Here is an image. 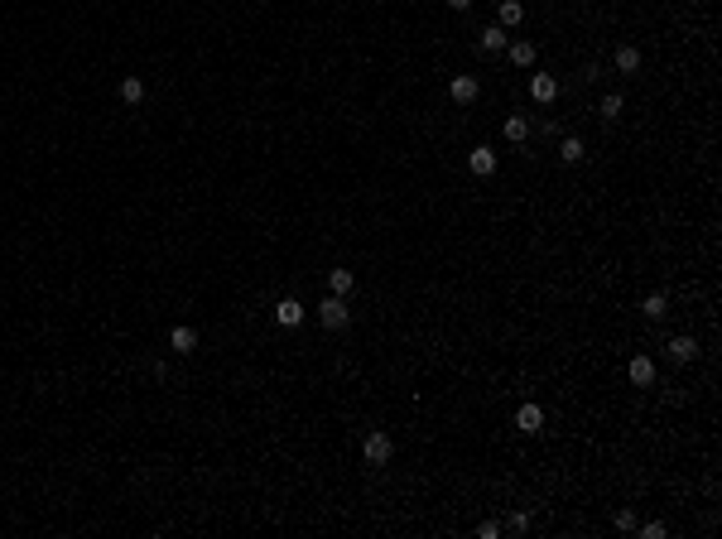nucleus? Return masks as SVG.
<instances>
[{
	"label": "nucleus",
	"mask_w": 722,
	"mask_h": 539,
	"mask_svg": "<svg viewBox=\"0 0 722 539\" xmlns=\"http://www.w3.org/2000/svg\"><path fill=\"white\" fill-rule=\"evenodd\" d=\"M477 92H482V87H477V77H453V82H448V97H453V102H462V107H467V102H477Z\"/></svg>",
	"instance_id": "nucleus-9"
},
{
	"label": "nucleus",
	"mask_w": 722,
	"mask_h": 539,
	"mask_svg": "<svg viewBox=\"0 0 722 539\" xmlns=\"http://www.w3.org/2000/svg\"><path fill=\"white\" fill-rule=\"evenodd\" d=\"M612 63H617V73H635L640 68V48L635 44H621L617 53H612Z\"/></svg>",
	"instance_id": "nucleus-10"
},
{
	"label": "nucleus",
	"mask_w": 722,
	"mask_h": 539,
	"mask_svg": "<svg viewBox=\"0 0 722 539\" xmlns=\"http://www.w3.org/2000/svg\"><path fill=\"white\" fill-rule=\"evenodd\" d=\"M626 376H631V385H655V361L650 356H631Z\"/></svg>",
	"instance_id": "nucleus-7"
},
{
	"label": "nucleus",
	"mask_w": 722,
	"mask_h": 539,
	"mask_svg": "<svg viewBox=\"0 0 722 539\" xmlns=\"http://www.w3.org/2000/svg\"><path fill=\"white\" fill-rule=\"evenodd\" d=\"M516 429L520 433H539L544 429V410H539V405H520L516 410Z\"/></svg>",
	"instance_id": "nucleus-8"
},
{
	"label": "nucleus",
	"mask_w": 722,
	"mask_h": 539,
	"mask_svg": "<svg viewBox=\"0 0 722 539\" xmlns=\"http://www.w3.org/2000/svg\"><path fill=\"white\" fill-rule=\"evenodd\" d=\"M169 347H174V351H183V356H188V351H193V347H198V332H193V327H174V332H169Z\"/></svg>",
	"instance_id": "nucleus-11"
},
{
	"label": "nucleus",
	"mask_w": 722,
	"mask_h": 539,
	"mask_svg": "<svg viewBox=\"0 0 722 539\" xmlns=\"http://www.w3.org/2000/svg\"><path fill=\"white\" fill-rule=\"evenodd\" d=\"M347 318H352V309H347V299H342V294H327V299L318 304V323H323V327H332V332H337V327H347Z\"/></svg>",
	"instance_id": "nucleus-2"
},
{
	"label": "nucleus",
	"mask_w": 722,
	"mask_h": 539,
	"mask_svg": "<svg viewBox=\"0 0 722 539\" xmlns=\"http://www.w3.org/2000/svg\"><path fill=\"white\" fill-rule=\"evenodd\" d=\"M511 63H516V68H530V63H534V44H511Z\"/></svg>",
	"instance_id": "nucleus-19"
},
{
	"label": "nucleus",
	"mask_w": 722,
	"mask_h": 539,
	"mask_svg": "<svg viewBox=\"0 0 722 539\" xmlns=\"http://www.w3.org/2000/svg\"><path fill=\"white\" fill-rule=\"evenodd\" d=\"M530 97H534L539 107H549V102L559 97V77H549V73H539V77H530Z\"/></svg>",
	"instance_id": "nucleus-4"
},
{
	"label": "nucleus",
	"mask_w": 722,
	"mask_h": 539,
	"mask_svg": "<svg viewBox=\"0 0 722 539\" xmlns=\"http://www.w3.org/2000/svg\"><path fill=\"white\" fill-rule=\"evenodd\" d=\"M477 44H482V53H496V48H501V44H506V29H501V24H487V29H482V39H477Z\"/></svg>",
	"instance_id": "nucleus-13"
},
{
	"label": "nucleus",
	"mask_w": 722,
	"mask_h": 539,
	"mask_svg": "<svg viewBox=\"0 0 722 539\" xmlns=\"http://www.w3.org/2000/svg\"><path fill=\"white\" fill-rule=\"evenodd\" d=\"M621 116V97L612 92V97H602V120H617Z\"/></svg>",
	"instance_id": "nucleus-20"
},
{
	"label": "nucleus",
	"mask_w": 722,
	"mask_h": 539,
	"mask_svg": "<svg viewBox=\"0 0 722 539\" xmlns=\"http://www.w3.org/2000/svg\"><path fill=\"white\" fill-rule=\"evenodd\" d=\"M120 102L140 107V102H145V82H140V77H120Z\"/></svg>",
	"instance_id": "nucleus-14"
},
{
	"label": "nucleus",
	"mask_w": 722,
	"mask_h": 539,
	"mask_svg": "<svg viewBox=\"0 0 722 539\" xmlns=\"http://www.w3.org/2000/svg\"><path fill=\"white\" fill-rule=\"evenodd\" d=\"M506 140H530V120H525V116H506Z\"/></svg>",
	"instance_id": "nucleus-17"
},
{
	"label": "nucleus",
	"mask_w": 722,
	"mask_h": 539,
	"mask_svg": "<svg viewBox=\"0 0 722 539\" xmlns=\"http://www.w3.org/2000/svg\"><path fill=\"white\" fill-rule=\"evenodd\" d=\"M520 19H525V5H520V0H501V19H496V24H501V29H516Z\"/></svg>",
	"instance_id": "nucleus-12"
},
{
	"label": "nucleus",
	"mask_w": 722,
	"mask_h": 539,
	"mask_svg": "<svg viewBox=\"0 0 722 539\" xmlns=\"http://www.w3.org/2000/svg\"><path fill=\"white\" fill-rule=\"evenodd\" d=\"M617 530H635V515L631 511H617Z\"/></svg>",
	"instance_id": "nucleus-23"
},
{
	"label": "nucleus",
	"mask_w": 722,
	"mask_h": 539,
	"mask_svg": "<svg viewBox=\"0 0 722 539\" xmlns=\"http://www.w3.org/2000/svg\"><path fill=\"white\" fill-rule=\"evenodd\" d=\"M361 457L371 462V467H386L390 457H395V443H390V433H366V443H361Z\"/></svg>",
	"instance_id": "nucleus-1"
},
{
	"label": "nucleus",
	"mask_w": 722,
	"mask_h": 539,
	"mask_svg": "<svg viewBox=\"0 0 722 539\" xmlns=\"http://www.w3.org/2000/svg\"><path fill=\"white\" fill-rule=\"evenodd\" d=\"M665 351H669V361H679V366L698 361V342H694V337H674V342H669Z\"/></svg>",
	"instance_id": "nucleus-6"
},
{
	"label": "nucleus",
	"mask_w": 722,
	"mask_h": 539,
	"mask_svg": "<svg viewBox=\"0 0 722 539\" xmlns=\"http://www.w3.org/2000/svg\"><path fill=\"white\" fill-rule=\"evenodd\" d=\"M352 284H357V275H352V270H332V275H327V289H332V294H342V299L352 294Z\"/></svg>",
	"instance_id": "nucleus-16"
},
{
	"label": "nucleus",
	"mask_w": 722,
	"mask_h": 539,
	"mask_svg": "<svg viewBox=\"0 0 722 539\" xmlns=\"http://www.w3.org/2000/svg\"><path fill=\"white\" fill-rule=\"evenodd\" d=\"M275 323L280 327H299L304 323V304H299V299H280V304H275Z\"/></svg>",
	"instance_id": "nucleus-5"
},
{
	"label": "nucleus",
	"mask_w": 722,
	"mask_h": 539,
	"mask_svg": "<svg viewBox=\"0 0 722 539\" xmlns=\"http://www.w3.org/2000/svg\"><path fill=\"white\" fill-rule=\"evenodd\" d=\"M640 309H645V318H650V323H660V318L669 313V304H665V294H650V299H645Z\"/></svg>",
	"instance_id": "nucleus-18"
},
{
	"label": "nucleus",
	"mask_w": 722,
	"mask_h": 539,
	"mask_svg": "<svg viewBox=\"0 0 722 539\" xmlns=\"http://www.w3.org/2000/svg\"><path fill=\"white\" fill-rule=\"evenodd\" d=\"M640 539H665V525H660V520H650V525H640Z\"/></svg>",
	"instance_id": "nucleus-21"
},
{
	"label": "nucleus",
	"mask_w": 722,
	"mask_h": 539,
	"mask_svg": "<svg viewBox=\"0 0 722 539\" xmlns=\"http://www.w3.org/2000/svg\"><path fill=\"white\" fill-rule=\"evenodd\" d=\"M448 5H453V10H472V0H448Z\"/></svg>",
	"instance_id": "nucleus-24"
},
{
	"label": "nucleus",
	"mask_w": 722,
	"mask_h": 539,
	"mask_svg": "<svg viewBox=\"0 0 722 539\" xmlns=\"http://www.w3.org/2000/svg\"><path fill=\"white\" fill-rule=\"evenodd\" d=\"M467 169H472L477 179H491V174H496V149H491V145H477V149L467 154Z\"/></svg>",
	"instance_id": "nucleus-3"
},
{
	"label": "nucleus",
	"mask_w": 722,
	"mask_h": 539,
	"mask_svg": "<svg viewBox=\"0 0 722 539\" xmlns=\"http://www.w3.org/2000/svg\"><path fill=\"white\" fill-rule=\"evenodd\" d=\"M506 525H511V530H516V535H520V530H530V515H525V511H516V515H511Z\"/></svg>",
	"instance_id": "nucleus-22"
},
{
	"label": "nucleus",
	"mask_w": 722,
	"mask_h": 539,
	"mask_svg": "<svg viewBox=\"0 0 722 539\" xmlns=\"http://www.w3.org/2000/svg\"><path fill=\"white\" fill-rule=\"evenodd\" d=\"M559 159H563V164H583V140H578V135L559 140Z\"/></svg>",
	"instance_id": "nucleus-15"
}]
</instances>
